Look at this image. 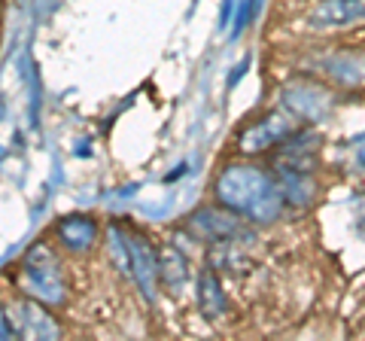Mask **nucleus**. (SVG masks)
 Here are the masks:
<instances>
[{"instance_id": "nucleus-1", "label": "nucleus", "mask_w": 365, "mask_h": 341, "mask_svg": "<svg viewBox=\"0 0 365 341\" xmlns=\"http://www.w3.org/2000/svg\"><path fill=\"white\" fill-rule=\"evenodd\" d=\"M216 204L235 210L241 220L253 225H271L283 210V195L271 170L259 165H241L232 162L220 170L213 183Z\"/></svg>"}, {"instance_id": "nucleus-2", "label": "nucleus", "mask_w": 365, "mask_h": 341, "mask_svg": "<svg viewBox=\"0 0 365 341\" xmlns=\"http://www.w3.org/2000/svg\"><path fill=\"white\" fill-rule=\"evenodd\" d=\"M19 287L25 295L37 299L43 305H64L67 299V283L61 263L49 244H34L28 253L21 256V271H19Z\"/></svg>"}, {"instance_id": "nucleus-3", "label": "nucleus", "mask_w": 365, "mask_h": 341, "mask_svg": "<svg viewBox=\"0 0 365 341\" xmlns=\"http://www.w3.org/2000/svg\"><path fill=\"white\" fill-rule=\"evenodd\" d=\"M195 241L204 244H220V241H235V244H247L253 241V232L241 223L235 210L228 208H198L186 217V225H182Z\"/></svg>"}, {"instance_id": "nucleus-4", "label": "nucleus", "mask_w": 365, "mask_h": 341, "mask_svg": "<svg viewBox=\"0 0 365 341\" xmlns=\"http://www.w3.org/2000/svg\"><path fill=\"white\" fill-rule=\"evenodd\" d=\"M280 101L289 116L304 119V122H323L329 119V113L335 107L332 92L326 86L314 83V79H295V83L283 86Z\"/></svg>"}, {"instance_id": "nucleus-5", "label": "nucleus", "mask_w": 365, "mask_h": 341, "mask_svg": "<svg viewBox=\"0 0 365 341\" xmlns=\"http://www.w3.org/2000/svg\"><path fill=\"white\" fill-rule=\"evenodd\" d=\"M122 241H125V253H128V278L137 283V290L146 302L155 299L158 290V253L155 247L146 241L143 232L134 229H122Z\"/></svg>"}, {"instance_id": "nucleus-6", "label": "nucleus", "mask_w": 365, "mask_h": 341, "mask_svg": "<svg viewBox=\"0 0 365 341\" xmlns=\"http://www.w3.org/2000/svg\"><path fill=\"white\" fill-rule=\"evenodd\" d=\"M9 323H13L19 338H40V341H55L61 338V323L46 311V305L37 299H21L6 308Z\"/></svg>"}, {"instance_id": "nucleus-7", "label": "nucleus", "mask_w": 365, "mask_h": 341, "mask_svg": "<svg viewBox=\"0 0 365 341\" xmlns=\"http://www.w3.org/2000/svg\"><path fill=\"white\" fill-rule=\"evenodd\" d=\"M292 116L287 110H274L268 116L256 119L253 125H247V128L237 134V150L241 153H265L271 146H277L287 134H292Z\"/></svg>"}, {"instance_id": "nucleus-8", "label": "nucleus", "mask_w": 365, "mask_h": 341, "mask_svg": "<svg viewBox=\"0 0 365 341\" xmlns=\"http://www.w3.org/2000/svg\"><path fill=\"white\" fill-rule=\"evenodd\" d=\"M277 153V165L287 168H299V170H314L319 162V146H323V134L314 128H299L287 134L280 143Z\"/></svg>"}, {"instance_id": "nucleus-9", "label": "nucleus", "mask_w": 365, "mask_h": 341, "mask_svg": "<svg viewBox=\"0 0 365 341\" xmlns=\"http://www.w3.org/2000/svg\"><path fill=\"white\" fill-rule=\"evenodd\" d=\"M365 21V0H319L314 13L307 16V25L314 31H332Z\"/></svg>"}, {"instance_id": "nucleus-10", "label": "nucleus", "mask_w": 365, "mask_h": 341, "mask_svg": "<svg viewBox=\"0 0 365 341\" xmlns=\"http://www.w3.org/2000/svg\"><path fill=\"white\" fill-rule=\"evenodd\" d=\"M274 180H277V186H280L283 204H292V208H307V204L314 201V195H317L314 170L274 165Z\"/></svg>"}, {"instance_id": "nucleus-11", "label": "nucleus", "mask_w": 365, "mask_h": 341, "mask_svg": "<svg viewBox=\"0 0 365 341\" xmlns=\"http://www.w3.org/2000/svg\"><path fill=\"white\" fill-rule=\"evenodd\" d=\"M55 232H58L61 247L71 250V253H86L98 241V223L88 213H71V217L58 220Z\"/></svg>"}, {"instance_id": "nucleus-12", "label": "nucleus", "mask_w": 365, "mask_h": 341, "mask_svg": "<svg viewBox=\"0 0 365 341\" xmlns=\"http://www.w3.org/2000/svg\"><path fill=\"white\" fill-rule=\"evenodd\" d=\"M195 295H198V308L204 314V320H220V317L228 311V295L222 290V280L207 265H204V271L195 280Z\"/></svg>"}, {"instance_id": "nucleus-13", "label": "nucleus", "mask_w": 365, "mask_h": 341, "mask_svg": "<svg viewBox=\"0 0 365 341\" xmlns=\"http://www.w3.org/2000/svg\"><path fill=\"white\" fill-rule=\"evenodd\" d=\"M189 280V259L182 250H177L174 244H168L162 253H158V283L170 292L177 295Z\"/></svg>"}, {"instance_id": "nucleus-14", "label": "nucleus", "mask_w": 365, "mask_h": 341, "mask_svg": "<svg viewBox=\"0 0 365 341\" xmlns=\"http://www.w3.org/2000/svg\"><path fill=\"white\" fill-rule=\"evenodd\" d=\"M250 259L241 256V250L235 247V241H220V244H210L207 250V268H213L216 275L220 271H225V275H235V278H241L250 271Z\"/></svg>"}, {"instance_id": "nucleus-15", "label": "nucleus", "mask_w": 365, "mask_h": 341, "mask_svg": "<svg viewBox=\"0 0 365 341\" xmlns=\"http://www.w3.org/2000/svg\"><path fill=\"white\" fill-rule=\"evenodd\" d=\"M326 73H332L344 86H359L365 79V55H353V52L332 55L326 61Z\"/></svg>"}, {"instance_id": "nucleus-16", "label": "nucleus", "mask_w": 365, "mask_h": 341, "mask_svg": "<svg viewBox=\"0 0 365 341\" xmlns=\"http://www.w3.org/2000/svg\"><path fill=\"white\" fill-rule=\"evenodd\" d=\"M259 6H262V0H247L244 6H237V9H235L237 16H235V28H232V40H237V37H241V34H244V28H247L250 21L256 19Z\"/></svg>"}, {"instance_id": "nucleus-17", "label": "nucleus", "mask_w": 365, "mask_h": 341, "mask_svg": "<svg viewBox=\"0 0 365 341\" xmlns=\"http://www.w3.org/2000/svg\"><path fill=\"white\" fill-rule=\"evenodd\" d=\"M350 208H353V232L365 241V192H356L350 198Z\"/></svg>"}, {"instance_id": "nucleus-18", "label": "nucleus", "mask_w": 365, "mask_h": 341, "mask_svg": "<svg viewBox=\"0 0 365 341\" xmlns=\"http://www.w3.org/2000/svg\"><path fill=\"white\" fill-rule=\"evenodd\" d=\"M247 67H250V55H244V58L235 64V73H228L225 86H228V88H235V86H237V83H241V79L247 76Z\"/></svg>"}, {"instance_id": "nucleus-19", "label": "nucleus", "mask_w": 365, "mask_h": 341, "mask_svg": "<svg viewBox=\"0 0 365 341\" xmlns=\"http://www.w3.org/2000/svg\"><path fill=\"white\" fill-rule=\"evenodd\" d=\"M235 9H237V0H222V6H220V31H228V21H232Z\"/></svg>"}, {"instance_id": "nucleus-20", "label": "nucleus", "mask_w": 365, "mask_h": 341, "mask_svg": "<svg viewBox=\"0 0 365 341\" xmlns=\"http://www.w3.org/2000/svg\"><path fill=\"white\" fill-rule=\"evenodd\" d=\"M6 338H16V329H13V323H9L6 308L0 305V341H6Z\"/></svg>"}, {"instance_id": "nucleus-21", "label": "nucleus", "mask_w": 365, "mask_h": 341, "mask_svg": "<svg viewBox=\"0 0 365 341\" xmlns=\"http://www.w3.org/2000/svg\"><path fill=\"white\" fill-rule=\"evenodd\" d=\"M353 153H356V162L365 168V131L356 138V146H353Z\"/></svg>"}]
</instances>
